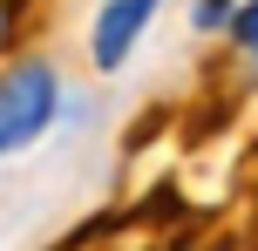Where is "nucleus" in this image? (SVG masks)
<instances>
[{
	"instance_id": "7ed1b4c3",
	"label": "nucleus",
	"mask_w": 258,
	"mask_h": 251,
	"mask_svg": "<svg viewBox=\"0 0 258 251\" xmlns=\"http://www.w3.org/2000/svg\"><path fill=\"white\" fill-rule=\"evenodd\" d=\"M231 34H238V48H251V54H258V0H245V7L231 14Z\"/></svg>"
},
{
	"instance_id": "20e7f679",
	"label": "nucleus",
	"mask_w": 258,
	"mask_h": 251,
	"mask_svg": "<svg viewBox=\"0 0 258 251\" xmlns=\"http://www.w3.org/2000/svg\"><path fill=\"white\" fill-rule=\"evenodd\" d=\"M0 41H7V0H0Z\"/></svg>"
},
{
	"instance_id": "f03ea898",
	"label": "nucleus",
	"mask_w": 258,
	"mask_h": 251,
	"mask_svg": "<svg viewBox=\"0 0 258 251\" xmlns=\"http://www.w3.org/2000/svg\"><path fill=\"white\" fill-rule=\"evenodd\" d=\"M150 14H156V0H109L102 14H95V68H122L129 61V48H136V34L150 27Z\"/></svg>"
},
{
	"instance_id": "f257e3e1",
	"label": "nucleus",
	"mask_w": 258,
	"mask_h": 251,
	"mask_svg": "<svg viewBox=\"0 0 258 251\" xmlns=\"http://www.w3.org/2000/svg\"><path fill=\"white\" fill-rule=\"evenodd\" d=\"M54 122V68L48 61H14L0 75V156L34 143Z\"/></svg>"
}]
</instances>
